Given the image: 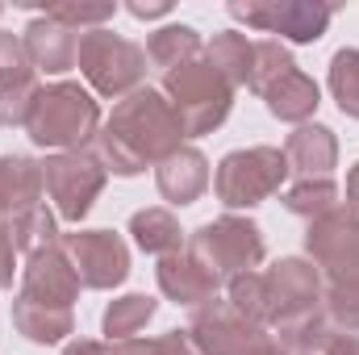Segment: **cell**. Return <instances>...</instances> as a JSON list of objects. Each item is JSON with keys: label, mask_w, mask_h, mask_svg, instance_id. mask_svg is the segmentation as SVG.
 Returning <instances> with one entry per match:
<instances>
[{"label": "cell", "mask_w": 359, "mask_h": 355, "mask_svg": "<svg viewBox=\"0 0 359 355\" xmlns=\"http://www.w3.org/2000/svg\"><path fill=\"white\" fill-rule=\"evenodd\" d=\"M180 147H184V126H180L176 109L163 96V88H151V84L117 100L96 134V159L104 163L109 176L121 180L142 176L147 168H159Z\"/></svg>", "instance_id": "cell-1"}, {"label": "cell", "mask_w": 359, "mask_h": 355, "mask_svg": "<svg viewBox=\"0 0 359 355\" xmlns=\"http://www.w3.org/2000/svg\"><path fill=\"white\" fill-rule=\"evenodd\" d=\"M305 251L322 272L326 322L334 330L359 335V213L339 205L305 226Z\"/></svg>", "instance_id": "cell-2"}, {"label": "cell", "mask_w": 359, "mask_h": 355, "mask_svg": "<svg viewBox=\"0 0 359 355\" xmlns=\"http://www.w3.org/2000/svg\"><path fill=\"white\" fill-rule=\"evenodd\" d=\"M100 100L80 80H55L38 92L34 113L25 121V134L34 147L63 155V151H88L100 134Z\"/></svg>", "instance_id": "cell-3"}, {"label": "cell", "mask_w": 359, "mask_h": 355, "mask_svg": "<svg viewBox=\"0 0 359 355\" xmlns=\"http://www.w3.org/2000/svg\"><path fill=\"white\" fill-rule=\"evenodd\" d=\"M184 251L205 272H213L222 284H230L247 272H259L264 255H268V243H264L259 222H251L243 213H222V217L196 226L184 239Z\"/></svg>", "instance_id": "cell-4"}, {"label": "cell", "mask_w": 359, "mask_h": 355, "mask_svg": "<svg viewBox=\"0 0 359 355\" xmlns=\"http://www.w3.org/2000/svg\"><path fill=\"white\" fill-rule=\"evenodd\" d=\"M163 96L176 109L180 126H184V138L213 134L230 117V109H234V88L213 72V63L205 55H196V59L172 67L163 76Z\"/></svg>", "instance_id": "cell-5"}, {"label": "cell", "mask_w": 359, "mask_h": 355, "mask_svg": "<svg viewBox=\"0 0 359 355\" xmlns=\"http://www.w3.org/2000/svg\"><path fill=\"white\" fill-rule=\"evenodd\" d=\"M80 76L88 80L92 96H109V100H126L138 88H147V51L113 29H88L80 34V55H76Z\"/></svg>", "instance_id": "cell-6"}, {"label": "cell", "mask_w": 359, "mask_h": 355, "mask_svg": "<svg viewBox=\"0 0 359 355\" xmlns=\"http://www.w3.org/2000/svg\"><path fill=\"white\" fill-rule=\"evenodd\" d=\"M288 184V163L280 147H243L222 155L213 172V192L226 209H255Z\"/></svg>", "instance_id": "cell-7"}, {"label": "cell", "mask_w": 359, "mask_h": 355, "mask_svg": "<svg viewBox=\"0 0 359 355\" xmlns=\"http://www.w3.org/2000/svg\"><path fill=\"white\" fill-rule=\"evenodd\" d=\"M334 4H318V0H234L230 4V17L243 21L247 29H259L271 34L276 42H292V46H309L318 42L330 21H334Z\"/></svg>", "instance_id": "cell-8"}, {"label": "cell", "mask_w": 359, "mask_h": 355, "mask_svg": "<svg viewBox=\"0 0 359 355\" xmlns=\"http://www.w3.org/2000/svg\"><path fill=\"white\" fill-rule=\"evenodd\" d=\"M104 163L96 159V151H63V155H46L42 159V184L46 196L55 201V213L72 226H80L92 213L96 196L104 192Z\"/></svg>", "instance_id": "cell-9"}, {"label": "cell", "mask_w": 359, "mask_h": 355, "mask_svg": "<svg viewBox=\"0 0 359 355\" xmlns=\"http://www.w3.org/2000/svg\"><path fill=\"white\" fill-rule=\"evenodd\" d=\"M264 284H268V330L305 322L313 314H326L322 309V297H326L322 272L313 267V260H305V255L276 260L264 272Z\"/></svg>", "instance_id": "cell-10"}, {"label": "cell", "mask_w": 359, "mask_h": 355, "mask_svg": "<svg viewBox=\"0 0 359 355\" xmlns=\"http://www.w3.org/2000/svg\"><path fill=\"white\" fill-rule=\"evenodd\" d=\"M63 255L72 260L76 276L84 288H96V293H109L117 284H126L130 276V243L113 230H72L59 239Z\"/></svg>", "instance_id": "cell-11"}, {"label": "cell", "mask_w": 359, "mask_h": 355, "mask_svg": "<svg viewBox=\"0 0 359 355\" xmlns=\"http://www.w3.org/2000/svg\"><path fill=\"white\" fill-rule=\"evenodd\" d=\"M188 335H192V343H196L201 355H255L271 339L268 326L247 322L226 297L209 301L205 309H192Z\"/></svg>", "instance_id": "cell-12"}, {"label": "cell", "mask_w": 359, "mask_h": 355, "mask_svg": "<svg viewBox=\"0 0 359 355\" xmlns=\"http://www.w3.org/2000/svg\"><path fill=\"white\" fill-rule=\"evenodd\" d=\"M80 288H84V284H80L72 260L63 255V247L38 251V255H29L25 267H21V297H29V301L72 309V305L80 301Z\"/></svg>", "instance_id": "cell-13"}, {"label": "cell", "mask_w": 359, "mask_h": 355, "mask_svg": "<svg viewBox=\"0 0 359 355\" xmlns=\"http://www.w3.org/2000/svg\"><path fill=\"white\" fill-rule=\"evenodd\" d=\"M21 46H25V59L34 72H46V76H63L76 67V55H80V34L67 29L63 21H55L50 13H38L25 29H21Z\"/></svg>", "instance_id": "cell-14"}, {"label": "cell", "mask_w": 359, "mask_h": 355, "mask_svg": "<svg viewBox=\"0 0 359 355\" xmlns=\"http://www.w3.org/2000/svg\"><path fill=\"white\" fill-rule=\"evenodd\" d=\"M284 163H288V176L297 180H334L339 168V138L330 126H318V121H305L297 126L288 138H284Z\"/></svg>", "instance_id": "cell-15"}, {"label": "cell", "mask_w": 359, "mask_h": 355, "mask_svg": "<svg viewBox=\"0 0 359 355\" xmlns=\"http://www.w3.org/2000/svg\"><path fill=\"white\" fill-rule=\"evenodd\" d=\"M155 280H159V293H163L172 305H184V309H205V305L217 301L222 288H226L213 272H205L188 251L163 255L159 267H155Z\"/></svg>", "instance_id": "cell-16"}, {"label": "cell", "mask_w": 359, "mask_h": 355, "mask_svg": "<svg viewBox=\"0 0 359 355\" xmlns=\"http://www.w3.org/2000/svg\"><path fill=\"white\" fill-rule=\"evenodd\" d=\"M155 188H159V196L168 201V205H192V201H201L205 196V188H209V159L196 151V147H180L176 155H168L159 168H155Z\"/></svg>", "instance_id": "cell-17"}, {"label": "cell", "mask_w": 359, "mask_h": 355, "mask_svg": "<svg viewBox=\"0 0 359 355\" xmlns=\"http://www.w3.org/2000/svg\"><path fill=\"white\" fill-rule=\"evenodd\" d=\"M42 163L29 155H0V226H8L17 213L42 205Z\"/></svg>", "instance_id": "cell-18"}, {"label": "cell", "mask_w": 359, "mask_h": 355, "mask_svg": "<svg viewBox=\"0 0 359 355\" xmlns=\"http://www.w3.org/2000/svg\"><path fill=\"white\" fill-rule=\"evenodd\" d=\"M276 343L288 355H359V335L347 330H334L326 322V314H313L305 322H292V326H280L271 330Z\"/></svg>", "instance_id": "cell-19"}, {"label": "cell", "mask_w": 359, "mask_h": 355, "mask_svg": "<svg viewBox=\"0 0 359 355\" xmlns=\"http://www.w3.org/2000/svg\"><path fill=\"white\" fill-rule=\"evenodd\" d=\"M13 330L34 347H55V343H67V335H76V314L63 305H42V301H29L17 293L13 297Z\"/></svg>", "instance_id": "cell-20"}, {"label": "cell", "mask_w": 359, "mask_h": 355, "mask_svg": "<svg viewBox=\"0 0 359 355\" xmlns=\"http://www.w3.org/2000/svg\"><path fill=\"white\" fill-rule=\"evenodd\" d=\"M264 105H268V113L276 121L305 126V121L318 113V105H322V88H318L313 76H305L301 67H292V72H284V76L264 92Z\"/></svg>", "instance_id": "cell-21"}, {"label": "cell", "mask_w": 359, "mask_h": 355, "mask_svg": "<svg viewBox=\"0 0 359 355\" xmlns=\"http://www.w3.org/2000/svg\"><path fill=\"white\" fill-rule=\"evenodd\" d=\"M130 239H134V247H138L142 255H155V260L184 251V230H180L176 213H172V209H159V205L138 209V213L130 217Z\"/></svg>", "instance_id": "cell-22"}, {"label": "cell", "mask_w": 359, "mask_h": 355, "mask_svg": "<svg viewBox=\"0 0 359 355\" xmlns=\"http://www.w3.org/2000/svg\"><path fill=\"white\" fill-rule=\"evenodd\" d=\"M142 51H147V63H151V67H159V72L168 76L172 67L188 63V59H196V55H205V42H201V34H196L192 25L172 21V25L151 29Z\"/></svg>", "instance_id": "cell-23"}, {"label": "cell", "mask_w": 359, "mask_h": 355, "mask_svg": "<svg viewBox=\"0 0 359 355\" xmlns=\"http://www.w3.org/2000/svg\"><path fill=\"white\" fill-rule=\"evenodd\" d=\"M205 59L230 88H247L251 63H255V42L238 29H222V34H213V42H205Z\"/></svg>", "instance_id": "cell-24"}, {"label": "cell", "mask_w": 359, "mask_h": 355, "mask_svg": "<svg viewBox=\"0 0 359 355\" xmlns=\"http://www.w3.org/2000/svg\"><path fill=\"white\" fill-rule=\"evenodd\" d=\"M159 314V301L147 297V293H126L117 301H109L104 318H100V330L109 343H126V339H138Z\"/></svg>", "instance_id": "cell-25"}, {"label": "cell", "mask_w": 359, "mask_h": 355, "mask_svg": "<svg viewBox=\"0 0 359 355\" xmlns=\"http://www.w3.org/2000/svg\"><path fill=\"white\" fill-rule=\"evenodd\" d=\"M38 72L25 63V67H13V72H0V126L4 130H17L29 121L34 113V100H38Z\"/></svg>", "instance_id": "cell-26"}, {"label": "cell", "mask_w": 359, "mask_h": 355, "mask_svg": "<svg viewBox=\"0 0 359 355\" xmlns=\"http://www.w3.org/2000/svg\"><path fill=\"white\" fill-rule=\"evenodd\" d=\"M8 234H13V247H17V255L21 260H29V255H38V251H50V247H59V213L55 209H46V205H34V209H25V213H17L13 222H8Z\"/></svg>", "instance_id": "cell-27"}, {"label": "cell", "mask_w": 359, "mask_h": 355, "mask_svg": "<svg viewBox=\"0 0 359 355\" xmlns=\"http://www.w3.org/2000/svg\"><path fill=\"white\" fill-rule=\"evenodd\" d=\"M280 205L292 213V217H305V222H318L326 217L330 209H339V184L334 180H292L280 188Z\"/></svg>", "instance_id": "cell-28"}, {"label": "cell", "mask_w": 359, "mask_h": 355, "mask_svg": "<svg viewBox=\"0 0 359 355\" xmlns=\"http://www.w3.org/2000/svg\"><path fill=\"white\" fill-rule=\"evenodd\" d=\"M326 84H330L334 105H339L351 121H359V46H343V51H334Z\"/></svg>", "instance_id": "cell-29"}, {"label": "cell", "mask_w": 359, "mask_h": 355, "mask_svg": "<svg viewBox=\"0 0 359 355\" xmlns=\"http://www.w3.org/2000/svg\"><path fill=\"white\" fill-rule=\"evenodd\" d=\"M297 63H292V55H288V46L284 42H276V38H259L255 42V63H251V80H247V88L255 92V96H264V92L284 76V72H292Z\"/></svg>", "instance_id": "cell-30"}, {"label": "cell", "mask_w": 359, "mask_h": 355, "mask_svg": "<svg viewBox=\"0 0 359 355\" xmlns=\"http://www.w3.org/2000/svg\"><path fill=\"white\" fill-rule=\"evenodd\" d=\"M226 301L255 326H268V284H264V272H247L238 280L226 284Z\"/></svg>", "instance_id": "cell-31"}, {"label": "cell", "mask_w": 359, "mask_h": 355, "mask_svg": "<svg viewBox=\"0 0 359 355\" xmlns=\"http://www.w3.org/2000/svg\"><path fill=\"white\" fill-rule=\"evenodd\" d=\"M46 13H50L55 21H63L67 29L88 34V29H104V21H113L117 4H50Z\"/></svg>", "instance_id": "cell-32"}, {"label": "cell", "mask_w": 359, "mask_h": 355, "mask_svg": "<svg viewBox=\"0 0 359 355\" xmlns=\"http://www.w3.org/2000/svg\"><path fill=\"white\" fill-rule=\"evenodd\" d=\"M29 59H25V46H21V38L17 34H8V29H0V72H13V67H25Z\"/></svg>", "instance_id": "cell-33"}, {"label": "cell", "mask_w": 359, "mask_h": 355, "mask_svg": "<svg viewBox=\"0 0 359 355\" xmlns=\"http://www.w3.org/2000/svg\"><path fill=\"white\" fill-rule=\"evenodd\" d=\"M155 347H159V355H201L196 351V343H192V335H188V326H184V330H168V335H159Z\"/></svg>", "instance_id": "cell-34"}, {"label": "cell", "mask_w": 359, "mask_h": 355, "mask_svg": "<svg viewBox=\"0 0 359 355\" xmlns=\"http://www.w3.org/2000/svg\"><path fill=\"white\" fill-rule=\"evenodd\" d=\"M13 276H17V247L8 226H0V288H13Z\"/></svg>", "instance_id": "cell-35"}, {"label": "cell", "mask_w": 359, "mask_h": 355, "mask_svg": "<svg viewBox=\"0 0 359 355\" xmlns=\"http://www.w3.org/2000/svg\"><path fill=\"white\" fill-rule=\"evenodd\" d=\"M109 355H159L155 339H126V343H109Z\"/></svg>", "instance_id": "cell-36"}, {"label": "cell", "mask_w": 359, "mask_h": 355, "mask_svg": "<svg viewBox=\"0 0 359 355\" xmlns=\"http://www.w3.org/2000/svg\"><path fill=\"white\" fill-rule=\"evenodd\" d=\"M126 8H130V17H138V21H155V17H168V13H172V4H168V0H155V4L134 0V4H126Z\"/></svg>", "instance_id": "cell-37"}, {"label": "cell", "mask_w": 359, "mask_h": 355, "mask_svg": "<svg viewBox=\"0 0 359 355\" xmlns=\"http://www.w3.org/2000/svg\"><path fill=\"white\" fill-rule=\"evenodd\" d=\"M63 355H109V343H96V339H67Z\"/></svg>", "instance_id": "cell-38"}, {"label": "cell", "mask_w": 359, "mask_h": 355, "mask_svg": "<svg viewBox=\"0 0 359 355\" xmlns=\"http://www.w3.org/2000/svg\"><path fill=\"white\" fill-rule=\"evenodd\" d=\"M347 209L359 213V159L351 163V172H347Z\"/></svg>", "instance_id": "cell-39"}, {"label": "cell", "mask_w": 359, "mask_h": 355, "mask_svg": "<svg viewBox=\"0 0 359 355\" xmlns=\"http://www.w3.org/2000/svg\"><path fill=\"white\" fill-rule=\"evenodd\" d=\"M255 355H288V351H284V347L276 343V335H271V339H268V343H264V347H259Z\"/></svg>", "instance_id": "cell-40"}, {"label": "cell", "mask_w": 359, "mask_h": 355, "mask_svg": "<svg viewBox=\"0 0 359 355\" xmlns=\"http://www.w3.org/2000/svg\"><path fill=\"white\" fill-rule=\"evenodd\" d=\"M0 13H4V4H0Z\"/></svg>", "instance_id": "cell-41"}]
</instances>
